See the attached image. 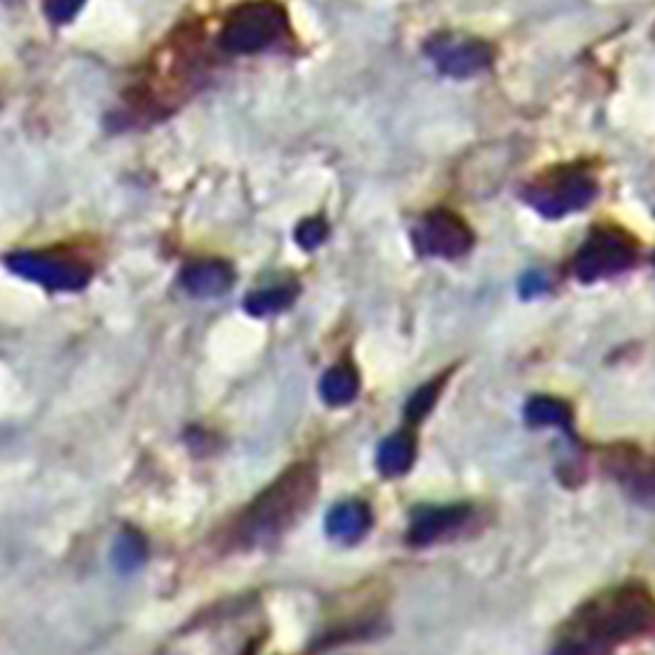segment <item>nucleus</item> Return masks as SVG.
<instances>
[{
  "mask_svg": "<svg viewBox=\"0 0 655 655\" xmlns=\"http://www.w3.org/2000/svg\"><path fill=\"white\" fill-rule=\"evenodd\" d=\"M655 631V602L641 589L596 596L566 624L554 655H609L618 643Z\"/></svg>",
  "mask_w": 655,
  "mask_h": 655,
  "instance_id": "obj_1",
  "label": "nucleus"
},
{
  "mask_svg": "<svg viewBox=\"0 0 655 655\" xmlns=\"http://www.w3.org/2000/svg\"><path fill=\"white\" fill-rule=\"evenodd\" d=\"M315 490H319V474L313 464L289 468L242 512L235 542L242 548H257V544L281 538L311 508Z\"/></svg>",
  "mask_w": 655,
  "mask_h": 655,
  "instance_id": "obj_2",
  "label": "nucleus"
},
{
  "mask_svg": "<svg viewBox=\"0 0 655 655\" xmlns=\"http://www.w3.org/2000/svg\"><path fill=\"white\" fill-rule=\"evenodd\" d=\"M287 10L277 0H249L227 15L220 30V48L229 54L264 52L283 38Z\"/></svg>",
  "mask_w": 655,
  "mask_h": 655,
  "instance_id": "obj_3",
  "label": "nucleus"
},
{
  "mask_svg": "<svg viewBox=\"0 0 655 655\" xmlns=\"http://www.w3.org/2000/svg\"><path fill=\"white\" fill-rule=\"evenodd\" d=\"M596 198V183L580 168H557L526 188V200L544 217H564Z\"/></svg>",
  "mask_w": 655,
  "mask_h": 655,
  "instance_id": "obj_4",
  "label": "nucleus"
},
{
  "mask_svg": "<svg viewBox=\"0 0 655 655\" xmlns=\"http://www.w3.org/2000/svg\"><path fill=\"white\" fill-rule=\"evenodd\" d=\"M636 245L631 242L628 235L618 232V229H599L576 252L572 271L580 281H602L631 269L636 264Z\"/></svg>",
  "mask_w": 655,
  "mask_h": 655,
  "instance_id": "obj_5",
  "label": "nucleus"
},
{
  "mask_svg": "<svg viewBox=\"0 0 655 655\" xmlns=\"http://www.w3.org/2000/svg\"><path fill=\"white\" fill-rule=\"evenodd\" d=\"M6 267L50 291H82L92 279V269L84 261L50 252H13L6 257Z\"/></svg>",
  "mask_w": 655,
  "mask_h": 655,
  "instance_id": "obj_6",
  "label": "nucleus"
},
{
  "mask_svg": "<svg viewBox=\"0 0 655 655\" xmlns=\"http://www.w3.org/2000/svg\"><path fill=\"white\" fill-rule=\"evenodd\" d=\"M414 245L424 257L458 259L474 247V235L461 217L449 210H436L414 229Z\"/></svg>",
  "mask_w": 655,
  "mask_h": 655,
  "instance_id": "obj_7",
  "label": "nucleus"
},
{
  "mask_svg": "<svg viewBox=\"0 0 655 655\" xmlns=\"http://www.w3.org/2000/svg\"><path fill=\"white\" fill-rule=\"evenodd\" d=\"M429 58L436 62L444 74L449 76H474L484 72L493 62V48L484 40H454V38H434L427 45Z\"/></svg>",
  "mask_w": 655,
  "mask_h": 655,
  "instance_id": "obj_8",
  "label": "nucleus"
},
{
  "mask_svg": "<svg viewBox=\"0 0 655 655\" xmlns=\"http://www.w3.org/2000/svg\"><path fill=\"white\" fill-rule=\"evenodd\" d=\"M180 287L195 299H217L235 287V269L222 259H195L180 271Z\"/></svg>",
  "mask_w": 655,
  "mask_h": 655,
  "instance_id": "obj_9",
  "label": "nucleus"
},
{
  "mask_svg": "<svg viewBox=\"0 0 655 655\" xmlns=\"http://www.w3.org/2000/svg\"><path fill=\"white\" fill-rule=\"evenodd\" d=\"M468 518H471V510L466 506L419 508L412 518L409 542L417 544V548L439 542L444 538H449V534H454L456 530H461Z\"/></svg>",
  "mask_w": 655,
  "mask_h": 655,
  "instance_id": "obj_10",
  "label": "nucleus"
},
{
  "mask_svg": "<svg viewBox=\"0 0 655 655\" xmlns=\"http://www.w3.org/2000/svg\"><path fill=\"white\" fill-rule=\"evenodd\" d=\"M373 526V512L360 500H345L337 503L325 518V532L335 540L355 542Z\"/></svg>",
  "mask_w": 655,
  "mask_h": 655,
  "instance_id": "obj_11",
  "label": "nucleus"
},
{
  "mask_svg": "<svg viewBox=\"0 0 655 655\" xmlns=\"http://www.w3.org/2000/svg\"><path fill=\"white\" fill-rule=\"evenodd\" d=\"M414 456H417V444H414L412 434L399 432L392 434L389 439L382 441L377 451V468L385 478H397L404 476L414 464Z\"/></svg>",
  "mask_w": 655,
  "mask_h": 655,
  "instance_id": "obj_12",
  "label": "nucleus"
},
{
  "mask_svg": "<svg viewBox=\"0 0 655 655\" xmlns=\"http://www.w3.org/2000/svg\"><path fill=\"white\" fill-rule=\"evenodd\" d=\"M357 373L347 363L331 367L321 380V397L325 399V404H331V407H345V404H351L357 397Z\"/></svg>",
  "mask_w": 655,
  "mask_h": 655,
  "instance_id": "obj_13",
  "label": "nucleus"
},
{
  "mask_svg": "<svg viewBox=\"0 0 655 655\" xmlns=\"http://www.w3.org/2000/svg\"><path fill=\"white\" fill-rule=\"evenodd\" d=\"M526 419L530 427H572L570 404L557 397H532L526 407Z\"/></svg>",
  "mask_w": 655,
  "mask_h": 655,
  "instance_id": "obj_14",
  "label": "nucleus"
},
{
  "mask_svg": "<svg viewBox=\"0 0 655 655\" xmlns=\"http://www.w3.org/2000/svg\"><path fill=\"white\" fill-rule=\"evenodd\" d=\"M297 301V287L291 283H283V287H271L249 293L245 301V309L249 315H257V319H264V315H274L287 311L289 305Z\"/></svg>",
  "mask_w": 655,
  "mask_h": 655,
  "instance_id": "obj_15",
  "label": "nucleus"
},
{
  "mask_svg": "<svg viewBox=\"0 0 655 655\" xmlns=\"http://www.w3.org/2000/svg\"><path fill=\"white\" fill-rule=\"evenodd\" d=\"M112 554H114V566H116V570L128 574V572L138 570V566L146 562L148 542H146V538L141 532H136V530H124L116 538Z\"/></svg>",
  "mask_w": 655,
  "mask_h": 655,
  "instance_id": "obj_16",
  "label": "nucleus"
},
{
  "mask_svg": "<svg viewBox=\"0 0 655 655\" xmlns=\"http://www.w3.org/2000/svg\"><path fill=\"white\" fill-rule=\"evenodd\" d=\"M441 387H444V377H434L429 385L419 387L414 392L409 404H407V419L409 422H422L427 414L434 409L436 399L441 395Z\"/></svg>",
  "mask_w": 655,
  "mask_h": 655,
  "instance_id": "obj_17",
  "label": "nucleus"
},
{
  "mask_svg": "<svg viewBox=\"0 0 655 655\" xmlns=\"http://www.w3.org/2000/svg\"><path fill=\"white\" fill-rule=\"evenodd\" d=\"M328 239V222L323 217H309V220H303L297 227V242L305 252H313V249H319Z\"/></svg>",
  "mask_w": 655,
  "mask_h": 655,
  "instance_id": "obj_18",
  "label": "nucleus"
},
{
  "mask_svg": "<svg viewBox=\"0 0 655 655\" xmlns=\"http://www.w3.org/2000/svg\"><path fill=\"white\" fill-rule=\"evenodd\" d=\"M86 0H45V18L50 23L64 25L76 18Z\"/></svg>",
  "mask_w": 655,
  "mask_h": 655,
  "instance_id": "obj_19",
  "label": "nucleus"
},
{
  "mask_svg": "<svg viewBox=\"0 0 655 655\" xmlns=\"http://www.w3.org/2000/svg\"><path fill=\"white\" fill-rule=\"evenodd\" d=\"M544 289V279L542 277H528L526 281H522V293L526 297H532V293H540Z\"/></svg>",
  "mask_w": 655,
  "mask_h": 655,
  "instance_id": "obj_20",
  "label": "nucleus"
},
{
  "mask_svg": "<svg viewBox=\"0 0 655 655\" xmlns=\"http://www.w3.org/2000/svg\"><path fill=\"white\" fill-rule=\"evenodd\" d=\"M653 264H655V257H653Z\"/></svg>",
  "mask_w": 655,
  "mask_h": 655,
  "instance_id": "obj_21",
  "label": "nucleus"
}]
</instances>
